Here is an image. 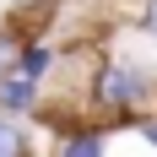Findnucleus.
<instances>
[{"instance_id":"423d86ee","label":"nucleus","mask_w":157,"mask_h":157,"mask_svg":"<svg viewBox=\"0 0 157 157\" xmlns=\"http://www.w3.org/2000/svg\"><path fill=\"white\" fill-rule=\"evenodd\" d=\"M22 27H0V81L16 76V65H22Z\"/></svg>"},{"instance_id":"f03ea898","label":"nucleus","mask_w":157,"mask_h":157,"mask_svg":"<svg viewBox=\"0 0 157 157\" xmlns=\"http://www.w3.org/2000/svg\"><path fill=\"white\" fill-rule=\"evenodd\" d=\"M109 125H98V119H76L71 130H60L54 136V146H49V157H109Z\"/></svg>"},{"instance_id":"20e7f679","label":"nucleus","mask_w":157,"mask_h":157,"mask_svg":"<svg viewBox=\"0 0 157 157\" xmlns=\"http://www.w3.org/2000/svg\"><path fill=\"white\" fill-rule=\"evenodd\" d=\"M22 76H33V81H44L49 71H60V49L49 44V38H27L22 44V65H16Z\"/></svg>"},{"instance_id":"7ed1b4c3","label":"nucleus","mask_w":157,"mask_h":157,"mask_svg":"<svg viewBox=\"0 0 157 157\" xmlns=\"http://www.w3.org/2000/svg\"><path fill=\"white\" fill-rule=\"evenodd\" d=\"M0 114H6V119H22V125L38 119V114H44V81L22 76V71L6 76L0 81Z\"/></svg>"},{"instance_id":"6e6552de","label":"nucleus","mask_w":157,"mask_h":157,"mask_svg":"<svg viewBox=\"0 0 157 157\" xmlns=\"http://www.w3.org/2000/svg\"><path fill=\"white\" fill-rule=\"evenodd\" d=\"M136 136H141V141H146V146H152V152H157V114H146V119H141V130H136Z\"/></svg>"},{"instance_id":"0eeeda50","label":"nucleus","mask_w":157,"mask_h":157,"mask_svg":"<svg viewBox=\"0 0 157 157\" xmlns=\"http://www.w3.org/2000/svg\"><path fill=\"white\" fill-rule=\"evenodd\" d=\"M136 27H141V38L157 44V0H136Z\"/></svg>"},{"instance_id":"f257e3e1","label":"nucleus","mask_w":157,"mask_h":157,"mask_svg":"<svg viewBox=\"0 0 157 157\" xmlns=\"http://www.w3.org/2000/svg\"><path fill=\"white\" fill-rule=\"evenodd\" d=\"M87 109L109 130H141L146 114H157V71L136 60H98L87 81Z\"/></svg>"},{"instance_id":"1a4fd4ad","label":"nucleus","mask_w":157,"mask_h":157,"mask_svg":"<svg viewBox=\"0 0 157 157\" xmlns=\"http://www.w3.org/2000/svg\"><path fill=\"white\" fill-rule=\"evenodd\" d=\"M16 6H44V11H49V16L60 11V0H16Z\"/></svg>"},{"instance_id":"39448f33","label":"nucleus","mask_w":157,"mask_h":157,"mask_svg":"<svg viewBox=\"0 0 157 157\" xmlns=\"http://www.w3.org/2000/svg\"><path fill=\"white\" fill-rule=\"evenodd\" d=\"M0 157H33V130L0 114Z\"/></svg>"}]
</instances>
